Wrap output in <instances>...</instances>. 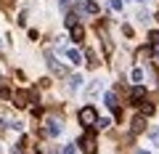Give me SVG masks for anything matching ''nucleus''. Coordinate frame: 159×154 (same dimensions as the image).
<instances>
[{"mask_svg":"<svg viewBox=\"0 0 159 154\" xmlns=\"http://www.w3.org/2000/svg\"><path fill=\"white\" fill-rule=\"evenodd\" d=\"M80 122H82V125H88V128H90L93 122H98L96 109H93V106H82V109H80Z\"/></svg>","mask_w":159,"mask_h":154,"instance_id":"f257e3e1","label":"nucleus"},{"mask_svg":"<svg viewBox=\"0 0 159 154\" xmlns=\"http://www.w3.org/2000/svg\"><path fill=\"white\" fill-rule=\"evenodd\" d=\"M143 98H146V88H143V85H135V88L130 91V104H133V106H138V104H143Z\"/></svg>","mask_w":159,"mask_h":154,"instance_id":"f03ea898","label":"nucleus"},{"mask_svg":"<svg viewBox=\"0 0 159 154\" xmlns=\"http://www.w3.org/2000/svg\"><path fill=\"white\" fill-rule=\"evenodd\" d=\"M103 104H106V106L111 109L114 114H119V104H117V96H114L111 91H106V93H103Z\"/></svg>","mask_w":159,"mask_h":154,"instance_id":"7ed1b4c3","label":"nucleus"},{"mask_svg":"<svg viewBox=\"0 0 159 154\" xmlns=\"http://www.w3.org/2000/svg\"><path fill=\"white\" fill-rule=\"evenodd\" d=\"M80 146L85 149L88 154H96V141H93V136H90V133H88V136H82V138H80Z\"/></svg>","mask_w":159,"mask_h":154,"instance_id":"20e7f679","label":"nucleus"},{"mask_svg":"<svg viewBox=\"0 0 159 154\" xmlns=\"http://www.w3.org/2000/svg\"><path fill=\"white\" fill-rule=\"evenodd\" d=\"M45 133H48L51 138H56L58 133H61V122H58V120H48V122H45Z\"/></svg>","mask_w":159,"mask_h":154,"instance_id":"39448f33","label":"nucleus"},{"mask_svg":"<svg viewBox=\"0 0 159 154\" xmlns=\"http://www.w3.org/2000/svg\"><path fill=\"white\" fill-rule=\"evenodd\" d=\"M130 128H133V133H141L143 128H146V120H143V114H138V117H133Z\"/></svg>","mask_w":159,"mask_h":154,"instance_id":"423d86ee","label":"nucleus"},{"mask_svg":"<svg viewBox=\"0 0 159 154\" xmlns=\"http://www.w3.org/2000/svg\"><path fill=\"white\" fill-rule=\"evenodd\" d=\"M66 58H69L72 64H82V53H80L77 48H69V51H66Z\"/></svg>","mask_w":159,"mask_h":154,"instance_id":"0eeeda50","label":"nucleus"},{"mask_svg":"<svg viewBox=\"0 0 159 154\" xmlns=\"http://www.w3.org/2000/svg\"><path fill=\"white\" fill-rule=\"evenodd\" d=\"M45 58H48V67H51V69H53V72H56V74H64V67H61V64H58V61H56V58H53V56H51V53H48V56H45Z\"/></svg>","mask_w":159,"mask_h":154,"instance_id":"6e6552de","label":"nucleus"},{"mask_svg":"<svg viewBox=\"0 0 159 154\" xmlns=\"http://www.w3.org/2000/svg\"><path fill=\"white\" fill-rule=\"evenodd\" d=\"M82 37H85V29L80 27V24H74V27H72V40H74V43H80Z\"/></svg>","mask_w":159,"mask_h":154,"instance_id":"1a4fd4ad","label":"nucleus"},{"mask_svg":"<svg viewBox=\"0 0 159 154\" xmlns=\"http://www.w3.org/2000/svg\"><path fill=\"white\" fill-rule=\"evenodd\" d=\"M130 80L135 82V85H141V80H143V69H138V67H135V69L130 72Z\"/></svg>","mask_w":159,"mask_h":154,"instance_id":"9d476101","label":"nucleus"},{"mask_svg":"<svg viewBox=\"0 0 159 154\" xmlns=\"http://www.w3.org/2000/svg\"><path fill=\"white\" fill-rule=\"evenodd\" d=\"M98 93H101V82L96 80V82H90V85H88V96L93 98V96H98Z\"/></svg>","mask_w":159,"mask_h":154,"instance_id":"9b49d317","label":"nucleus"},{"mask_svg":"<svg viewBox=\"0 0 159 154\" xmlns=\"http://www.w3.org/2000/svg\"><path fill=\"white\" fill-rule=\"evenodd\" d=\"M154 112H157V109H154V104H148V101L141 104V114H143V117H148V114H154Z\"/></svg>","mask_w":159,"mask_h":154,"instance_id":"f8f14e48","label":"nucleus"},{"mask_svg":"<svg viewBox=\"0 0 159 154\" xmlns=\"http://www.w3.org/2000/svg\"><path fill=\"white\" fill-rule=\"evenodd\" d=\"M13 101H16L19 109H24V106H27V93H16V96H13Z\"/></svg>","mask_w":159,"mask_h":154,"instance_id":"ddd939ff","label":"nucleus"},{"mask_svg":"<svg viewBox=\"0 0 159 154\" xmlns=\"http://www.w3.org/2000/svg\"><path fill=\"white\" fill-rule=\"evenodd\" d=\"M80 85H82V77H80V74H74L72 80H69V88H72V91H80Z\"/></svg>","mask_w":159,"mask_h":154,"instance_id":"4468645a","label":"nucleus"},{"mask_svg":"<svg viewBox=\"0 0 159 154\" xmlns=\"http://www.w3.org/2000/svg\"><path fill=\"white\" fill-rule=\"evenodd\" d=\"M148 138H151L154 146H159V128H151V130H148Z\"/></svg>","mask_w":159,"mask_h":154,"instance_id":"2eb2a0df","label":"nucleus"},{"mask_svg":"<svg viewBox=\"0 0 159 154\" xmlns=\"http://www.w3.org/2000/svg\"><path fill=\"white\" fill-rule=\"evenodd\" d=\"M64 24H66V27L72 29L74 24H77V13H66V19H64Z\"/></svg>","mask_w":159,"mask_h":154,"instance_id":"dca6fc26","label":"nucleus"},{"mask_svg":"<svg viewBox=\"0 0 159 154\" xmlns=\"http://www.w3.org/2000/svg\"><path fill=\"white\" fill-rule=\"evenodd\" d=\"M148 40H151L154 48H159V32H151V35H148Z\"/></svg>","mask_w":159,"mask_h":154,"instance_id":"f3484780","label":"nucleus"},{"mask_svg":"<svg viewBox=\"0 0 159 154\" xmlns=\"http://www.w3.org/2000/svg\"><path fill=\"white\" fill-rule=\"evenodd\" d=\"M85 11H88V13H98V6L90 0V3H85Z\"/></svg>","mask_w":159,"mask_h":154,"instance_id":"a211bd4d","label":"nucleus"},{"mask_svg":"<svg viewBox=\"0 0 159 154\" xmlns=\"http://www.w3.org/2000/svg\"><path fill=\"white\" fill-rule=\"evenodd\" d=\"M96 125H98V128H109V125H111V120H109V117H101Z\"/></svg>","mask_w":159,"mask_h":154,"instance_id":"6ab92c4d","label":"nucleus"},{"mask_svg":"<svg viewBox=\"0 0 159 154\" xmlns=\"http://www.w3.org/2000/svg\"><path fill=\"white\" fill-rule=\"evenodd\" d=\"M109 6H111L114 11H122V0H109Z\"/></svg>","mask_w":159,"mask_h":154,"instance_id":"aec40b11","label":"nucleus"},{"mask_svg":"<svg viewBox=\"0 0 159 154\" xmlns=\"http://www.w3.org/2000/svg\"><path fill=\"white\" fill-rule=\"evenodd\" d=\"M61 154H74V143H66V146L61 149Z\"/></svg>","mask_w":159,"mask_h":154,"instance_id":"412c9836","label":"nucleus"},{"mask_svg":"<svg viewBox=\"0 0 159 154\" xmlns=\"http://www.w3.org/2000/svg\"><path fill=\"white\" fill-rule=\"evenodd\" d=\"M58 6H61V8H69V0H58Z\"/></svg>","mask_w":159,"mask_h":154,"instance_id":"4be33fe9","label":"nucleus"},{"mask_svg":"<svg viewBox=\"0 0 159 154\" xmlns=\"http://www.w3.org/2000/svg\"><path fill=\"white\" fill-rule=\"evenodd\" d=\"M3 130H6V122H3V120H0V133H3Z\"/></svg>","mask_w":159,"mask_h":154,"instance_id":"5701e85b","label":"nucleus"},{"mask_svg":"<svg viewBox=\"0 0 159 154\" xmlns=\"http://www.w3.org/2000/svg\"><path fill=\"white\" fill-rule=\"evenodd\" d=\"M154 58H157V61H159V48H157V51H154Z\"/></svg>","mask_w":159,"mask_h":154,"instance_id":"b1692460","label":"nucleus"},{"mask_svg":"<svg viewBox=\"0 0 159 154\" xmlns=\"http://www.w3.org/2000/svg\"><path fill=\"white\" fill-rule=\"evenodd\" d=\"M138 154H151V152H138Z\"/></svg>","mask_w":159,"mask_h":154,"instance_id":"393cba45","label":"nucleus"},{"mask_svg":"<svg viewBox=\"0 0 159 154\" xmlns=\"http://www.w3.org/2000/svg\"><path fill=\"white\" fill-rule=\"evenodd\" d=\"M138 3H146V0H138Z\"/></svg>","mask_w":159,"mask_h":154,"instance_id":"a878e982","label":"nucleus"},{"mask_svg":"<svg viewBox=\"0 0 159 154\" xmlns=\"http://www.w3.org/2000/svg\"><path fill=\"white\" fill-rule=\"evenodd\" d=\"M82 3H90V0H82Z\"/></svg>","mask_w":159,"mask_h":154,"instance_id":"bb28decb","label":"nucleus"}]
</instances>
